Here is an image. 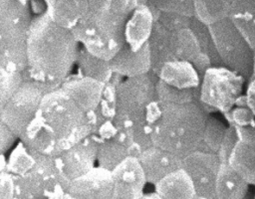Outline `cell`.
Listing matches in <instances>:
<instances>
[{"label": "cell", "mask_w": 255, "mask_h": 199, "mask_svg": "<svg viewBox=\"0 0 255 199\" xmlns=\"http://www.w3.org/2000/svg\"><path fill=\"white\" fill-rule=\"evenodd\" d=\"M71 30L56 24L46 10L33 17L27 40V68L23 82L39 81L61 87L71 75L79 53Z\"/></svg>", "instance_id": "cell-1"}, {"label": "cell", "mask_w": 255, "mask_h": 199, "mask_svg": "<svg viewBox=\"0 0 255 199\" xmlns=\"http://www.w3.org/2000/svg\"><path fill=\"white\" fill-rule=\"evenodd\" d=\"M161 104L162 112L152 133L153 145L181 158L197 150L209 112L196 101Z\"/></svg>", "instance_id": "cell-2"}, {"label": "cell", "mask_w": 255, "mask_h": 199, "mask_svg": "<svg viewBox=\"0 0 255 199\" xmlns=\"http://www.w3.org/2000/svg\"><path fill=\"white\" fill-rule=\"evenodd\" d=\"M33 119L57 140L63 151L92 134L86 112L61 87L43 97Z\"/></svg>", "instance_id": "cell-3"}, {"label": "cell", "mask_w": 255, "mask_h": 199, "mask_svg": "<svg viewBox=\"0 0 255 199\" xmlns=\"http://www.w3.org/2000/svg\"><path fill=\"white\" fill-rule=\"evenodd\" d=\"M33 17L30 4L0 0V69L22 72L27 68V40Z\"/></svg>", "instance_id": "cell-4"}, {"label": "cell", "mask_w": 255, "mask_h": 199, "mask_svg": "<svg viewBox=\"0 0 255 199\" xmlns=\"http://www.w3.org/2000/svg\"><path fill=\"white\" fill-rule=\"evenodd\" d=\"M128 17L116 9L111 0H89L86 16L71 32L87 50L109 43H126L124 29Z\"/></svg>", "instance_id": "cell-5"}, {"label": "cell", "mask_w": 255, "mask_h": 199, "mask_svg": "<svg viewBox=\"0 0 255 199\" xmlns=\"http://www.w3.org/2000/svg\"><path fill=\"white\" fill-rule=\"evenodd\" d=\"M33 168L22 176L15 175V198H69L71 180L59 170L55 157L39 154Z\"/></svg>", "instance_id": "cell-6"}, {"label": "cell", "mask_w": 255, "mask_h": 199, "mask_svg": "<svg viewBox=\"0 0 255 199\" xmlns=\"http://www.w3.org/2000/svg\"><path fill=\"white\" fill-rule=\"evenodd\" d=\"M246 79L237 72L221 65L212 66L204 73L199 88V102L211 113H227L243 95Z\"/></svg>", "instance_id": "cell-7"}, {"label": "cell", "mask_w": 255, "mask_h": 199, "mask_svg": "<svg viewBox=\"0 0 255 199\" xmlns=\"http://www.w3.org/2000/svg\"><path fill=\"white\" fill-rule=\"evenodd\" d=\"M208 27L223 66L237 72L248 81L252 75L255 53L242 33L230 18Z\"/></svg>", "instance_id": "cell-8"}, {"label": "cell", "mask_w": 255, "mask_h": 199, "mask_svg": "<svg viewBox=\"0 0 255 199\" xmlns=\"http://www.w3.org/2000/svg\"><path fill=\"white\" fill-rule=\"evenodd\" d=\"M60 87L39 81H25L12 98L0 107V121L7 124L20 138L35 116L43 97Z\"/></svg>", "instance_id": "cell-9"}, {"label": "cell", "mask_w": 255, "mask_h": 199, "mask_svg": "<svg viewBox=\"0 0 255 199\" xmlns=\"http://www.w3.org/2000/svg\"><path fill=\"white\" fill-rule=\"evenodd\" d=\"M158 76L148 74L126 78L118 88V115L130 121L139 122L145 115L147 106L156 99L155 84Z\"/></svg>", "instance_id": "cell-10"}, {"label": "cell", "mask_w": 255, "mask_h": 199, "mask_svg": "<svg viewBox=\"0 0 255 199\" xmlns=\"http://www.w3.org/2000/svg\"><path fill=\"white\" fill-rule=\"evenodd\" d=\"M216 153L195 150L182 158V168L191 178L195 198L215 199V184L220 167Z\"/></svg>", "instance_id": "cell-11"}, {"label": "cell", "mask_w": 255, "mask_h": 199, "mask_svg": "<svg viewBox=\"0 0 255 199\" xmlns=\"http://www.w3.org/2000/svg\"><path fill=\"white\" fill-rule=\"evenodd\" d=\"M97 152L98 142L89 136L64 150L55 161L60 172L72 181L96 166Z\"/></svg>", "instance_id": "cell-12"}, {"label": "cell", "mask_w": 255, "mask_h": 199, "mask_svg": "<svg viewBox=\"0 0 255 199\" xmlns=\"http://www.w3.org/2000/svg\"><path fill=\"white\" fill-rule=\"evenodd\" d=\"M112 175L114 179L113 199L142 198L147 180L138 158L126 157L112 170Z\"/></svg>", "instance_id": "cell-13"}, {"label": "cell", "mask_w": 255, "mask_h": 199, "mask_svg": "<svg viewBox=\"0 0 255 199\" xmlns=\"http://www.w3.org/2000/svg\"><path fill=\"white\" fill-rule=\"evenodd\" d=\"M69 198L73 199H113L114 179L112 171L100 165L71 181Z\"/></svg>", "instance_id": "cell-14"}, {"label": "cell", "mask_w": 255, "mask_h": 199, "mask_svg": "<svg viewBox=\"0 0 255 199\" xmlns=\"http://www.w3.org/2000/svg\"><path fill=\"white\" fill-rule=\"evenodd\" d=\"M144 170L147 183L155 185L170 172L182 167V158L156 145L143 150L138 158Z\"/></svg>", "instance_id": "cell-15"}, {"label": "cell", "mask_w": 255, "mask_h": 199, "mask_svg": "<svg viewBox=\"0 0 255 199\" xmlns=\"http://www.w3.org/2000/svg\"><path fill=\"white\" fill-rule=\"evenodd\" d=\"M104 87V83L92 78L80 77L78 74L70 75L61 86L85 112L98 107Z\"/></svg>", "instance_id": "cell-16"}, {"label": "cell", "mask_w": 255, "mask_h": 199, "mask_svg": "<svg viewBox=\"0 0 255 199\" xmlns=\"http://www.w3.org/2000/svg\"><path fill=\"white\" fill-rule=\"evenodd\" d=\"M155 20L151 14L148 3L145 5H138L134 11L128 18L124 37L126 44L130 50L136 52L148 43L151 36Z\"/></svg>", "instance_id": "cell-17"}, {"label": "cell", "mask_w": 255, "mask_h": 199, "mask_svg": "<svg viewBox=\"0 0 255 199\" xmlns=\"http://www.w3.org/2000/svg\"><path fill=\"white\" fill-rule=\"evenodd\" d=\"M113 72L125 78L138 77L148 74L151 71L148 44L139 51H132L125 44L119 53L110 61Z\"/></svg>", "instance_id": "cell-18"}, {"label": "cell", "mask_w": 255, "mask_h": 199, "mask_svg": "<svg viewBox=\"0 0 255 199\" xmlns=\"http://www.w3.org/2000/svg\"><path fill=\"white\" fill-rule=\"evenodd\" d=\"M49 17L68 30L75 28L89 10V0H44Z\"/></svg>", "instance_id": "cell-19"}, {"label": "cell", "mask_w": 255, "mask_h": 199, "mask_svg": "<svg viewBox=\"0 0 255 199\" xmlns=\"http://www.w3.org/2000/svg\"><path fill=\"white\" fill-rule=\"evenodd\" d=\"M158 79L179 90L197 89L201 83V77L193 64L183 60H172L165 63L160 69Z\"/></svg>", "instance_id": "cell-20"}, {"label": "cell", "mask_w": 255, "mask_h": 199, "mask_svg": "<svg viewBox=\"0 0 255 199\" xmlns=\"http://www.w3.org/2000/svg\"><path fill=\"white\" fill-rule=\"evenodd\" d=\"M151 72L158 76L162 66L174 59L172 52V32L165 29L158 21L154 23L148 40Z\"/></svg>", "instance_id": "cell-21"}, {"label": "cell", "mask_w": 255, "mask_h": 199, "mask_svg": "<svg viewBox=\"0 0 255 199\" xmlns=\"http://www.w3.org/2000/svg\"><path fill=\"white\" fill-rule=\"evenodd\" d=\"M249 185L229 162H221L215 184V199L244 198Z\"/></svg>", "instance_id": "cell-22"}, {"label": "cell", "mask_w": 255, "mask_h": 199, "mask_svg": "<svg viewBox=\"0 0 255 199\" xmlns=\"http://www.w3.org/2000/svg\"><path fill=\"white\" fill-rule=\"evenodd\" d=\"M154 190L165 199H193L195 198V189L193 182L187 172L182 168H178L154 185Z\"/></svg>", "instance_id": "cell-23"}, {"label": "cell", "mask_w": 255, "mask_h": 199, "mask_svg": "<svg viewBox=\"0 0 255 199\" xmlns=\"http://www.w3.org/2000/svg\"><path fill=\"white\" fill-rule=\"evenodd\" d=\"M78 75L98 80L104 84L110 82L114 72L109 61L100 59L92 55L84 47L79 50L77 61Z\"/></svg>", "instance_id": "cell-24"}, {"label": "cell", "mask_w": 255, "mask_h": 199, "mask_svg": "<svg viewBox=\"0 0 255 199\" xmlns=\"http://www.w3.org/2000/svg\"><path fill=\"white\" fill-rule=\"evenodd\" d=\"M228 162L250 185L255 186V146L239 140Z\"/></svg>", "instance_id": "cell-25"}, {"label": "cell", "mask_w": 255, "mask_h": 199, "mask_svg": "<svg viewBox=\"0 0 255 199\" xmlns=\"http://www.w3.org/2000/svg\"><path fill=\"white\" fill-rule=\"evenodd\" d=\"M232 0H193L194 17L207 26L229 18Z\"/></svg>", "instance_id": "cell-26"}, {"label": "cell", "mask_w": 255, "mask_h": 199, "mask_svg": "<svg viewBox=\"0 0 255 199\" xmlns=\"http://www.w3.org/2000/svg\"><path fill=\"white\" fill-rule=\"evenodd\" d=\"M172 52L175 60L191 63L201 53L198 39L190 27L172 32Z\"/></svg>", "instance_id": "cell-27"}, {"label": "cell", "mask_w": 255, "mask_h": 199, "mask_svg": "<svg viewBox=\"0 0 255 199\" xmlns=\"http://www.w3.org/2000/svg\"><path fill=\"white\" fill-rule=\"evenodd\" d=\"M128 156V147L114 138L98 141V165L112 171Z\"/></svg>", "instance_id": "cell-28"}, {"label": "cell", "mask_w": 255, "mask_h": 199, "mask_svg": "<svg viewBox=\"0 0 255 199\" xmlns=\"http://www.w3.org/2000/svg\"><path fill=\"white\" fill-rule=\"evenodd\" d=\"M227 127L221 120L209 113L206 118L202 140L197 150L217 154Z\"/></svg>", "instance_id": "cell-29"}, {"label": "cell", "mask_w": 255, "mask_h": 199, "mask_svg": "<svg viewBox=\"0 0 255 199\" xmlns=\"http://www.w3.org/2000/svg\"><path fill=\"white\" fill-rule=\"evenodd\" d=\"M7 160L6 170L16 176H22L33 168L36 163V155L20 140L10 152Z\"/></svg>", "instance_id": "cell-30"}, {"label": "cell", "mask_w": 255, "mask_h": 199, "mask_svg": "<svg viewBox=\"0 0 255 199\" xmlns=\"http://www.w3.org/2000/svg\"><path fill=\"white\" fill-rule=\"evenodd\" d=\"M199 88L192 90H179L165 84L159 79L155 84L156 98L163 103L199 102Z\"/></svg>", "instance_id": "cell-31"}, {"label": "cell", "mask_w": 255, "mask_h": 199, "mask_svg": "<svg viewBox=\"0 0 255 199\" xmlns=\"http://www.w3.org/2000/svg\"><path fill=\"white\" fill-rule=\"evenodd\" d=\"M189 27L195 33V35L198 39V42H199V45L201 48V52H203L209 56V58L211 59L212 65L213 66L223 65L219 58V55L216 51L209 27L207 25H205L204 23L200 22L199 20H197L195 17H192Z\"/></svg>", "instance_id": "cell-32"}, {"label": "cell", "mask_w": 255, "mask_h": 199, "mask_svg": "<svg viewBox=\"0 0 255 199\" xmlns=\"http://www.w3.org/2000/svg\"><path fill=\"white\" fill-rule=\"evenodd\" d=\"M22 84V72L0 69V107L12 98Z\"/></svg>", "instance_id": "cell-33"}, {"label": "cell", "mask_w": 255, "mask_h": 199, "mask_svg": "<svg viewBox=\"0 0 255 199\" xmlns=\"http://www.w3.org/2000/svg\"><path fill=\"white\" fill-rule=\"evenodd\" d=\"M229 18L234 24L255 25V0H232Z\"/></svg>", "instance_id": "cell-34"}, {"label": "cell", "mask_w": 255, "mask_h": 199, "mask_svg": "<svg viewBox=\"0 0 255 199\" xmlns=\"http://www.w3.org/2000/svg\"><path fill=\"white\" fill-rule=\"evenodd\" d=\"M97 108L107 119L116 117L118 113V88L111 82L105 84L102 99Z\"/></svg>", "instance_id": "cell-35"}, {"label": "cell", "mask_w": 255, "mask_h": 199, "mask_svg": "<svg viewBox=\"0 0 255 199\" xmlns=\"http://www.w3.org/2000/svg\"><path fill=\"white\" fill-rule=\"evenodd\" d=\"M162 12H172L194 17L193 0H148Z\"/></svg>", "instance_id": "cell-36"}, {"label": "cell", "mask_w": 255, "mask_h": 199, "mask_svg": "<svg viewBox=\"0 0 255 199\" xmlns=\"http://www.w3.org/2000/svg\"><path fill=\"white\" fill-rule=\"evenodd\" d=\"M192 17H188L178 13L161 12L159 19L157 20L165 29L174 32L190 26Z\"/></svg>", "instance_id": "cell-37"}, {"label": "cell", "mask_w": 255, "mask_h": 199, "mask_svg": "<svg viewBox=\"0 0 255 199\" xmlns=\"http://www.w3.org/2000/svg\"><path fill=\"white\" fill-rule=\"evenodd\" d=\"M238 141H239V137H238L235 127L232 125H228L226 132L224 134L223 140L221 142L220 148L217 152L220 162H228L231 152L234 149V147Z\"/></svg>", "instance_id": "cell-38"}, {"label": "cell", "mask_w": 255, "mask_h": 199, "mask_svg": "<svg viewBox=\"0 0 255 199\" xmlns=\"http://www.w3.org/2000/svg\"><path fill=\"white\" fill-rule=\"evenodd\" d=\"M15 198V175L9 171H0V199Z\"/></svg>", "instance_id": "cell-39"}, {"label": "cell", "mask_w": 255, "mask_h": 199, "mask_svg": "<svg viewBox=\"0 0 255 199\" xmlns=\"http://www.w3.org/2000/svg\"><path fill=\"white\" fill-rule=\"evenodd\" d=\"M19 139L17 134L4 122L0 121V151L1 154L6 152L13 146L15 141Z\"/></svg>", "instance_id": "cell-40"}, {"label": "cell", "mask_w": 255, "mask_h": 199, "mask_svg": "<svg viewBox=\"0 0 255 199\" xmlns=\"http://www.w3.org/2000/svg\"><path fill=\"white\" fill-rule=\"evenodd\" d=\"M118 132V127L116 126L114 119H107L105 120L102 125L99 127L97 133L92 136L96 139V141H102V140H108L113 139Z\"/></svg>", "instance_id": "cell-41"}, {"label": "cell", "mask_w": 255, "mask_h": 199, "mask_svg": "<svg viewBox=\"0 0 255 199\" xmlns=\"http://www.w3.org/2000/svg\"><path fill=\"white\" fill-rule=\"evenodd\" d=\"M235 129L240 141L248 145L255 146V122L248 126L238 127Z\"/></svg>", "instance_id": "cell-42"}, {"label": "cell", "mask_w": 255, "mask_h": 199, "mask_svg": "<svg viewBox=\"0 0 255 199\" xmlns=\"http://www.w3.org/2000/svg\"><path fill=\"white\" fill-rule=\"evenodd\" d=\"M192 64H193V66L195 67V69L197 70V72H198V74L200 75L201 79H202L204 73L206 72V70H207L208 68H210V67L213 66V65H212V62H211V59L209 58V56L206 55V54L203 53V52H201V53L195 58V60L192 62Z\"/></svg>", "instance_id": "cell-43"}, {"label": "cell", "mask_w": 255, "mask_h": 199, "mask_svg": "<svg viewBox=\"0 0 255 199\" xmlns=\"http://www.w3.org/2000/svg\"><path fill=\"white\" fill-rule=\"evenodd\" d=\"M247 82L248 84L244 96L249 107L255 113V79H249Z\"/></svg>", "instance_id": "cell-44"}, {"label": "cell", "mask_w": 255, "mask_h": 199, "mask_svg": "<svg viewBox=\"0 0 255 199\" xmlns=\"http://www.w3.org/2000/svg\"><path fill=\"white\" fill-rule=\"evenodd\" d=\"M143 150L144 149L138 143H136L135 141H133L130 145L128 146V156L139 158L141 153L143 152Z\"/></svg>", "instance_id": "cell-45"}, {"label": "cell", "mask_w": 255, "mask_h": 199, "mask_svg": "<svg viewBox=\"0 0 255 199\" xmlns=\"http://www.w3.org/2000/svg\"><path fill=\"white\" fill-rule=\"evenodd\" d=\"M8 160L5 157V154H1L0 156V171H5L7 169Z\"/></svg>", "instance_id": "cell-46"}, {"label": "cell", "mask_w": 255, "mask_h": 199, "mask_svg": "<svg viewBox=\"0 0 255 199\" xmlns=\"http://www.w3.org/2000/svg\"><path fill=\"white\" fill-rule=\"evenodd\" d=\"M144 197H154V198H161L160 197V195L154 190L152 193H143V196H142V198H144Z\"/></svg>", "instance_id": "cell-47"}, {"label": "cell", "mask_w": 255, "mask_h": 199, "mask_svg": "<svg viewBox=\"0 0 255 199\" xmlns=\"http://www.w3.org/2000/svg\"><path fill=\"white\" fill-rule=\"evenodd\" d=\"M250 79H255V55H254V61H253V68H252V75Z\"/></svg>", "instance_id": "cell-48"}, {"label": "cell", "mask_w": 255, "mask_h": 199, "mask_svg": "<svg viewBox=\"0 0 255 199\" xmlns=\"http://www.w3.org/2000/svg\"><path fill=\"white\" fill-rule=\"evenodd\" d=\"M20 1H22L23 3H25V4H29L32 0H20Z\"/></svg>", "instance_id": "cell-49"}]
</instances>
